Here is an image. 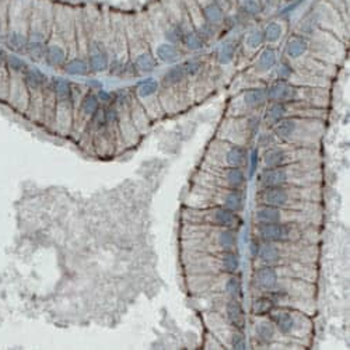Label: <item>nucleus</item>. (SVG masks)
<instances>
[{"label": "nucleus", "mask_w": 350, "mask_h": 350, "mask_svg": "<svg viewBox=\"0 0 350 350\" xmlns=\"http://www.w3.org/2000/svg\"><path fill=\"white\" fill-rule=\"evenodd\" d=\"M322 199L320 185L306 186H264L255 193L257 205L304 210L317 213Z\"/></svg>", "instance_id": "obj_1"}, {"label": "nucleus", "mask_w": 350, "mask_h": 350, "mask_svg": "<svg viewBox=\"0 0 350 350\" xmlns=\"http://www.w3.org/2000/svg\"><path fill=\"white\" fill-rule=\"evenodd\" d=\"M181 242L185 251H237L238 231L231 228L182 223Z\"/></svg>", "instance_id": "obj_2"}, {"label": "nucleus", "mask_w": 350, "mask_h": 350, "mask_svg": "<svg viewBox=\"0 0 350 350\" xmlns=\"http://www.w3.org/2000/svg\"><path fill=\"white\" fill-rule=\"evenodd\" d=\"M325 125L321 118L290 115L283 118L270 130L280 143H289L303 147H314L320 141Z\"/></svg>", "instance_id": "obj_3"}, {"label": "nucleus", "mask_w": 350, "mask_h": 350, "mask_svg": "<svg viewBox=\"0 0 350 350\" xmlns=\"http://www.w3.org/2000/svg\"><path fill=\"white\" fill-rule=\"evenodd\" d=\"M320 167L311 161H301L289 166L262 168L257 175L258 188L264 186H306L321 182Z\"/></svg>", "instance_id": "obj_4"}, {"label": "nucleus", "mask_w": 350, "mask_h": 350, "mask_svg": "<svg viewBox=\"0 0 350 350\" xmlns=\"http://www.w3.org/2000/svg\"><path fill=\"white\" fill-rule=\"evenodd\" d=\"M184 258L185 269L192 276L233 275L240 270L241 266L240 255L237 251H185Z\"/></svg>", "instance_id": "obj_5"}, {"label": "nucleus", "mask_w": 350, "mask_h": 350, "mask_svg": "<svg viewBox=\"0 0 350 350\" xmlns=\"http://www.w3.org/2000/svg\"><path fill=\"white\" fill-rule=\"evenodd\" d=\"M188 206L206 208V206H223L237 213L245 208V189H230L215 185H205L192 182L189 189Z\"/></svg>", "instance_id": "obj_6"}, {"label": "nucleus", "mask_w": 350, "mask_h": 350, "mask_svg": "<svg viewBox=\"0 0 350 350\" xmlns=\"http://www.w3.org/2000/svg\"><path fill=\"white\" fill-rule=\"evenodd\" d=\"M315 251L314 244L306 241L290 242H261L258 258L266 265L313 264Z\"/></svg>", "instance_id": "obj_7"}, {"label": "nucleus", "mask_w": 350, "mask_h": 350, "mask_svg": "<svg viewBox=\"0 0 350 350\" xmlns=\"http://www.w3.org/2000/svg\"><path fill=\"white\" fill-rule=\"evenodd\" d=\"M181 220L185 224L215 226V227L231 228L237 231L244 224V220L240 213L227 209V208H223V206H206V208L185 206Z\"/></svg>", "instance_id": "obj_8"}, {"label": "nucleus", "mask_w": 350, "mask_h": 350, "mask_svg": "<svg viewBox=\"0 0 350 350\" xmlns=\"http://www.w3.org/2000/svg\"><path fill=\"white\" fill-rule=\"evenodd\" d=\"M192 182L215 185L230 189H245L248 179L245 170L240 167H220L202 163L201 170L193 175Z\"/></svg>", "instance_id": "obj_9"}, {"label": "nucleus", "mask_w": 350, "mask_h": 350, "mask_svg": "<svg viewBox=\"0 0 350 350\" xmlns=\"http://www.w3.org/2000/svg\"><path fill=\"white\" fill-rule=\"evenodd\" d=\"M249 153L245 146L216 137L206 148L203 163L220 167H240L248 168Z\"/></svg>", "instance_id": "obj_10"}, {"label": "nucleus", "mask_w": 350, "mask_h": 350, "mask_svg": "<svg viewBox=\"0 0 350 350\" xmlns=\"http://www.w3.org/2000/svg\"><path fill=\"white\" fill-rule=\"evenodd\" d=\"M261 118L255 114L244 115V117H231L226 122H223L220 133L217 137L231 141L235 144L246 146L254 139L258 137Z\"/></svg>", "instance_id": "obj_11"}, {"label": "nucleus", "mask_w": 350, "mask_h": 350, "mask_svg": "<svg viewBox=\"0 0 350 350\" xmlns=\"http://www.w3.org/2000/svg\"><path fill=\"white\" fill-rule=\"evenodd\" d=\"M306 223H254V237L261 242L304 241Z\"/></svg>", "instance_id": "obj_12"}, {"label": "nucleus", "mask_w": 350, "mask_h": 350, "mask_svg": "<svg viewBox=\"0 0 350 350\" xmlns=\"http://www.w3.org/2000/svg\"><path fill=\"white\" fill-rule=\"evenodd\" d=\"M314 159H315V152L313 147L294 146L289 143H276L270 147L265 148L262 154L264 168L289 166L301 161H311Z\"/></svg>", "instance_id": "obj_13"}, {"label": "nucleus", "mask_w": 350, "mask_h": 350, "mask_svg": "<svg viewBox=\"0 0 350 350\" xmlns=\"http://www.w3.org/2000/svg\"><path fill=\"white\" fill-rule=\"evenodd\" d=\"M268 318L276 326L277 332L286 336H297L300 332L308 331L311 325L306 314L289 307L277 306L268 314Z\"/></svg>", "instance_id": "obj_14"}, {"label": "nucleus", "mask_w": 350, "mask_h": 350, "mask_svg": "<svg viewBox=\"0 0 350 350\" xmlns=\"http://www.w3.org/2000/svg\"><path fill=\"white\" fill-rule=\"evenodd\" d=\"M314 215L311 212L304 210L277 208L268 205H257L254 210V223H306L311 224L314 221Z\"/></svg>", "instance_id": "obj_15"}, {"label": "nucleus", "mask_w": 350, "mask_h": 350, "mask_svg": "<svg viewBox=\"0 0 350 350\" xmlns=\"http://www.w3.org/2000/svg\"><path fill=\"white\" fill-rule=\"evenodd\" d=\"M224 317L233 328L240 329V331H245L246 315L244 307H242V300L227 298L224 301Z\"/></svg>", "instance_id": "obj_16"}, {"label": "nucleus", "mask_w": 350, "mask_h": 350, "mask_svg": "<svg viewBox=\"0 0 350 350\" xmlns=\"http://www.w3.org/2000/svg\"><path fill=\"white\" fill-rule=\"evenodd\" d=\"M241 101L249 112H257L266 107L269 103L266 87H249L241 94Z\"/></svg>", "instance_id": "obj_17"}, {"label": "nucleus", "mask_w": 350, "mask_h": 350, "mask_svg": "<svg viewBox=\"0 0 350 350\" xmlns=\"http://www.w3.org/2000/svg\"><path fill=\"white\" fill-rule=\"evenodd\" d=\"M196 2L201 7L203 20L208 24L219 28L226 23V13L223 12V9L217 5L216 0H196Z\"/></svg>", "instance_id": "obj_18"}, {"label": "nucleus", "mask_w": 350, "mask_h": 350, "mask_svg": "<svg viewBox=\"0 0 350 350\" xmlns=\"http://www.w3.org/2000/svg\"><path fill=\"white\" fill-rule=\"evenodd\" d=\"M293 107V103H284V101H269L265 107L264 122L268 128H272L276 125L283 118L290 117V110Z\"/></svg>", "instance_id": "obj_19"}, {"label": "nucleus", "mask_w": 350, "mask_h": 350, "mask_svg": "<svg viewBox=\"0 0 350 350\" xmlns=\"http://www.w3.org/2000/svg\"><path fill=\"white\" fill-rule=\"evenodd\" d=\"M69 52L63 46V42H55L52 39H48L46 48H45V55L43 61L51 68H63L65 63L68 61Z\"/></svg>", "instance_id": "obj_20"}, {"label": "nucleus", "mask_w": 350, "mask_h": 350, "mask_svg": "<svg viewBox=\"0 0 350 350\" xmlns=\"http://www.w3.org/2000/svg\"><path fill=\"white\" fill-rule=\"evenodd\" d=\"M310 49V41L307 37L301 35V34H291L287 38V42L284 46V52H286V58L287 61L293 62L297 59H301L306 55Z\"/></svg>", "instance_id": "obj_21"}, {"label": "nucleus", "mask_w": 350, "mask_h": 350, "mask_svg": "<svg viewBox=\"0 0 350 350\" xmlns=\"http://www.w3.org/2000/svg\"><path fill=\"white\" fill-rule=\"evenodd\" d=\"M159 91H160V81L153 77H148L140 81L136 87V99L143 104H152V101L159 99Z\"/></svg>", "instance_id": "obj_22"}, {"label": "nucleus", "mask_w": 350, "mask_h": 350, "mask_svg": "<svg viewBox=\"0 0 350 350\" xmlns=\"http://www.w3.org/2000/svg\"><path fill=\"white\" fill-rule=\"evenodd\" d=\"M21 76L28 92H42L43 87L49 83L48 76L35 66H28Z\"/></svg>", "instance_id": "obj_23"}, {"label": "nucleus", "mask_w": 350, "mask_h": 350, "mask_svg": "<svg viewBox=\"0 0 350 350\" xmlns=\"http://www.w3.org/2000/svg\"><path fill=\"white\" fill-rule=\"evenodd\" d=\"M154 56L157 61L163 62V63H167V65H175V63H179L182 56H184V52L179 48V45H175V43L170 42H161L156 46V51H154Z\"/></svg>", "instance_id": "obj_24"}, {"label": "nucleus", "mask_w": 350, "mask_h": 350, "mask_svg": "<svg viewBox=\"0 0 350 350\" xmlns=\"http://www.w3.org/2000/svg\"><path fill=\"white\" fill-rule=\"evenodd\" d=\"M186 80H189V79L186 76L182 62H179V63H175L172 68L167 69L166 73L161 77L160 86L163 88H175V87L182 86Z\"/></svg>", "instance_id": "obj_25"}, {"label": "nucleus", "mask_w": 350, "mask_h": 350, "mask_svg": "<svg viewBox=\"0 0 350 350\" xmlns=\"http://www.w3.org/2000/svg\"><path fill=\"white\" fill-rule=\"evenodd\" d=\"M76 108H77V112H79V117L83 118L84 122L88 123L94 118V115L99 111L101 104H99L97 94L88 91L83 95V98L80 99V103H79V105Z\"/></svg>", "instance_id": "obj_26"}, {"label": "nucleus", "mask_w": 350, "mask_h": 350, "mask_svg": "<svg viewBox=\"0 0 350 350\" xmlns=\"http://www.w3.org/2000/svg\"><path fill=\"white\" fill-rule=\"evenodd\" d=\"M268 317V315H266ZM259 321L255 324V336L262 344H270L276 339L277 329L269 318L258 317Z\"/></svg>", "instance_id": "obj_27"}, {"label": "nucleus", "mask_w": 350, "mask_h": 350, "mask_svg": "<svg viewBox=\"0 0 350 350\" xmlns=\"http://www.w3.org/2000/svg\"><path fill=\"white\" fill-rule=\"evenodd\" d=\"M87 63H88V70L91 73H104L110 69V52L108 49L90 52L87 54Z\"/></svg>", "instance_id": "obj_28"}, {"label": "nucleus", "mask_w": 350, "mask_h": 350, "mask_svg": "<svg viewBox=\"0 0 350 350\" xmlns=\"http://www.w3.org/2000/svg\"><path fill=\"white\" fill-rule=\"evenodd\" d=\"M133 66H135L136 72L140 74H148L156 70L157 65H159V61L156 59L154 54H152L150 51H141V52H137L135 56H133Z\"/></svg>", "instance_id": "obj_29"}, {"label": "nucleus", "mask_w": 350, "mask_h": 350, "mask_svg": "<svg viewBox=\"0 0 350 350\" xmlns=\"http://www.w3.org/2000/svg\"><path fill=\"white\" fill-rule=\"evenodd\" d=\"M6 45L9 49L16 54H25L27 42H28V31L10 28L6 34Z\"/></svg>", "instance_id": "obj_30"}, {"label": "nucleus", "mask_w": 350, "mask_h": 350, "mask_svg": "<svg viewBox=\"0 0 350 350\" xmlns=\"http://www.w3.org/2000/svg\"><path fill=\"white\" fill-rule=\"evenodd\" d=\"M277 65V51L273 46H266L261 51L257 63H255V70L261 74H265L270 72L272 69Z\"/></svg>", "instance_id": "obj_31"}, {"label": "nucleus", "mask_w": 350, "mask_h": 350, "mask_svg": "<svg viewBox=\"0 0 350 350\" xmlns=\"http://www.w3.org/2000/svg\"><path fill=\"white\" fill-rule=\"evenodd\" d=\"M52 86V91L55 94L56 103H66V101H72V95H73V83L69 81L68 79H54L51 81Z\"/></svg>", "instance_id": "obj_32"}, {"label": "nucleus", "mask_w": 350, "mask_h": 350, "mask_svg": "<svg viewBox=\"0 0 350 350\" xmlns=\"http://www.w3.org/2000/svg\"><path fill=\"white\" fill-rule=\"evenodd\" d=\"M181 45L184 46L185 49L190 51V52H197V51H202L205 48L206 41L193 27H189V28L185 30Z\"/></svg>", "instance_id": "obj_33"}, {"label": "nucleus", "mask_w": 350, "mask_h": 350, "mask_svg": "<svg viewBox=\"0 0 350 350\" xmlns=\"http://www.w3.org/2000/svg\"><path fill=\"white\" fill-rule=\"evenodd\" d=\"M223 293L227 295V298H237L242 300L244 291H242V282L235 273L227 275V279L223 280Z\"/></svg>", "instance_id": "obj_34"}, {"label": "nucleus", "mask_w": 350, "mask_h": 350, "mask_svg": "<svg viewBox=\"0 0 350 350\" xmlns=\"http://www.w3.org/2000/svg\"><path fill=\"white\" fill-rule=\"evenodd\" d=\"M275 307H276V304L270 295L261 294L252 300L251 313L255 317H266Z\"/></svg>", "instance_id": "obj_35"}, {"label": "nucleus", "mask_w": 350, "mask_h": 350, "mask_svg": "<svg viewBox=\"0 0 350 350\" xmlns=\"http://www.w3.org/2000/svg\"><path fill=\"white\" fill-rule=\"evenodd\" d=\"M63 70L69 76H77V77L87 76V74L90 73L87 59L81 58V56H74L72 59H68L66 63H65V66H63Z\"/></svg>", "instance_id": "obj_36"}, {"label": "nucleus", "mask_w": 350, "mask_h": 350, "mask_svg": "<svg viewBox=\"0 0 350 350\" xmlns=\"http://www.w3.org/2000/svg\"><path fill=\"white\" fill-rule=\"evenodd\" d=\"M234 3L238 5V10L246 17H257L264 12L262 0H234Z\"/></svg>", "instance_id": "obj_37"}, {"label": "nucleus", "mask_w": 350, "mask_h": 350, "mask_svg": "<svg viewBox=\"0 0 350 350\" xmlns=\"http://www.w3.org/2000/svg\"><path fill=\"white\" fill-rule=\"evenodd\" d=\"M45 48H46V42L45 41L28 39L27 48H25V55L28 56L32 62H41L43 61Z\"/></svg>", "instance_id": "obj_38"}, {"label": "nucleus", "mask_w": 350, "mask_h": 350, "mask_svg": "<svg viewBox=\"0 0 350 350\" xmlns=\"http://www.w3.org/2000/svg\"><path fill=\"white\" fill-rule=\"evenodd\" d=\"M237 55V43L227 41L221 43V46L217 51V61L220 65H228L234 61Z\"/></svg>", "instance_id": "obj_39"}, {"label": "nucleus", "mask_w": 350, "mask_h": 350, "mask_svg": "<svg viewBox=\"0 0 350 350\" xmlns=\"http://www.w3.org/2000/svg\"><path fill=\"white\" fill-rule=\"evenodd\" d=\"M265 42L266 43H276L277 41H280V38L283 35V25L279 21H270L265 25L264 30Z\"/></svg>", "instance_id": "obj_40"}, {"label": "nucleus", "mask_w": 350, "mask_h": 350, "mask_svg": "<svg viewBox=\"0 0 350 350\" xmlns=\"http://www.w3.org/2000/svg\"><path fill=\"white\" fill-rule=\"evenodd\" d=\"M265 37H264V31L259 30V28H254L245 35V39H244V45L245 48L251 51H258L264 46Z\"/></svg>", "instance_id": "obj_41"}, {"label": "nucleus", "mask_w": 350, "mask_h": 350, "mask_svg": "<svg viewBox=\"0 0 350 350\" xmlns=\"http://www.w3.org/2000/svg\"><path fill=\"white\" fill-rule=\"evenodd\" d=\"M30 65L17 54L7 55V69L14 74H23Z\"/></svg>", "instance_id": "obj_42"}, {"label": "nucleus", "mask_w": 350, "mask_h": 350, "mask_svg": "<svg viewBox=\"0 0 350 350\" xmlns=\"http://www.w3.org/2000/svg\"><path fill=\"white\" fill-rule=\"evenodd\" d=\"M230 347L235 350H245L246 349V339L244 335V331L240 329H234L231 336H230Z\"/></svg>", "instance_id": "obj_43"}, {"label": "nucleus", "mask_w": 350, "mask_h": 350, "mask_svg": "<svg viewBox=\"0 0 350 350\" xmlns=\"http://www.w3.org/2000/svg\"><path fill=\"white\" fill-rule=\"evenodd\" d=\"M294 66L291 65V62L290 61H283L280 62L279 65H277L276 68V74H277V79H280V80H287L289 81L290 79H291V76H293V73H294Z\"/></svg>", "instance_id": "obj_44"}, {"label": "nucleus", "mask_w": 350, "mask_h": 350, "mask_svg": "<svg viewBox=\"0 0 350 350\" xmlns=\"http://www.w3.org/2000/svg\"><path fill=\"white\" fill-rule=\"evenodd\" d=\"M258 163H259V148H254L252 153L249 154V160H248V164H249V178H252L257 171H258Z\"/></svg>", "instance_id": "obj_45"}, {"label": "nucleus", "mask_w": 350, "mask_h": 350, "mask_svg": "<svg viewBox=\"0 0 350 350\" xmlns=\"http://www.w3.org/2000/svg\"><path fill=\"white\" fill-rule=\"evenodd\" d=\"M97 97H98L99 99V104H101V107H105V105H111L112 103H114V94L112 92H108L107 90H104L103 87L99 88V90H97Z\"/></svg>", "instance_id": "obj_46"}, {"label": "nucleus", "mask_w": 350, "mask_h": 350, "mask_svg": "<svg viewBox=\"0 0 350 350\" xmlns=\"http://www.w3.org/2000/svg\"><path fill=\"white\" fill-rule=\"evenodd\" d=\"M259 248H261V241L254 237V238L249 241V252H251L252 258H255V259L258 258Z\"/></svg>", "instance_id": "obj_47"}, {"label": "nucleus", "mask_w": 350, "mask_h": 350, "mask_svg": "<svg viewBox=\"0 0 350 350\" xmlns=\"http://www.w3.org/2000/svg\"><path fill=\"white\" fill-rule=\"evenodd\" d=\"M7 55L9 54H6V51L0 46V69L7 68Z\"/></svg>", "instance_id": "obj_48"}, {"label": "nucleus", "mask_w": 350, "mask_h": 350, "mask_svg": "<svg viewBox=\"0 0 350 350\" xmlns=\"http://www.w3.org/2000/svg\"><path fill=\"white\" fill-rule=\"evenodd\" d=\"M2 30H3V20L0 17V34H2Z\"/></svg>", "instance_id": "obj_49"}]
</instances>
